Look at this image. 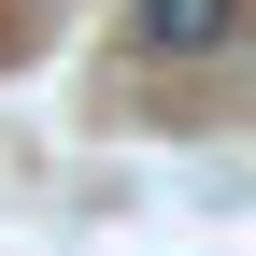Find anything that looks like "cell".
<instances>
[{
    "label": "cell",
    "instance_id": "obj_1",
    "mask_svg": "<svg viewBox=\"0 0 256 256\" xmlns=\"http://www.w3.org/2000/svg\"><path fill=\"white\" fill-rule=\"evenodd\" d=\"M128 28H142V57H228L242 43V0H142Z\"/></svg>",
    "mask_w": 256,
    "mask_h": 256
}]
</instances>
